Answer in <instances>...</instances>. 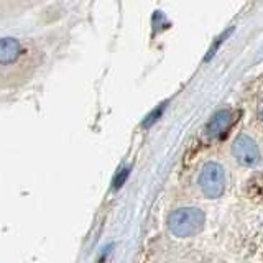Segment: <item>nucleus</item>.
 <instances>
[{"instance_id": "f03ea898", "label": "nucleus", "mask_w": 263, "mask_h": 263, "mask_svg": "<svg viewBox=\"0 0 263 263\" xmlns=\"http://www.w3.org/2000/svg\"><path fill=\"white\" fill-rule=\"evenodd\" d=\"M197 186H199V191L202 193V196H205L208 199H219V197H222L227 186L224 166L216 160L205 161L199 171V176H197Z\"/></svg>"}, {"instance_id": "7ed1b4c3", "label": "nucleus", "mask_w": 263, "mask_h": 263, "mask_svg": "<svg viewBox=\"0 0 263 263\" xmlns=\"http://www.w3.org/2000/svg\"><path fill=\"white\" fill-rule=\"evenodd\" d=\"M230 150H232L234 160L243 168H257L261 163V152L257 142L247 134L237 135Z\"/></svg>"}, {"instance_id": "6e6552de", "label": "nucleus", "mask_w": 263, "mask_h": 263, "mask_svg": "<svg viewBox=\"0 0 263 263\" xmlns=\"http://www.w3.org/2000/svg\"><path fill=\"white\" fill-rule=\"evenodd\" d=\"M257 115H258V120H260V123H261V125H263V101H261V102H260V105H258Z\"/></svg>"}, {"instance_id": "20e7f679", "label": "nucleus", "mask_w": 263, "mask_h": 263, "mask_svg": "<svg viewBox=\"0 0 263 263\" xmlns=\"http://www.w3.org/2000/svg\"><path fill=\"white\" fill-rule=\"evenodd\" d=\"M234 123V112L230 109H220L212 115L205 125V137L211 140H219L224 137Z\"/></svg>"}, {"instance_id": "0eeeda50", "label": "nucleus", "mask_w": 263, "mask_h": 263, "mask_svg": "<svg viewBox=\"0 0 263 263\" xmlns=\"http://www.w3.org/2000/svg\"><path fill=\"white\" fill-rule=\"evenodd\" d=\"M128 173H130L128 168H123V170H120V171L117 173V176H115V179H114V189H119L123 183H125V179H127V176H128Z\"/></svg>"}, {"instance_id": "f257e3e1", "label": "nucleus", "mask_w": 263, "mask_h": 263, "mask_svg": "<svg viewBox=\"0 0 263 263\" xmlns=\"http://www.w3.org/2000/svg\"><path fill=\"white\" fill-rule=\"evenodd\" d=\"M166 226L171 235L178 238L194 237L202 232L205 226V214L197 208H178L168 216Z\"/></svg>"}, {"instance_id": "39448f33", "label": "nucleus", "mask_w": 263, "mask_h": 263, "mask_svg": "<svg viewBox=\"0 0 263 263\" xmlns=\"http://www.w3.org/2000/svg\"><path fill=\"white\" fill-rule=\"evenodd\" d=\"M22 53L20 41L15 38H2L0 40V64H12L18 60Z\"/></svg>"}, {"instance_id": "423d86ee", "label": "nucleus", "mask_w": 263, "mask_h": 263, "mask_svg": "<svg viewBox=\"0 0 263 263\" xmlns=\"http://www.w3.org/2000/svg\"><path fill=\"white\" fill-rule=\"evenodd\" d=\"M164 107H166V102H163L161 105H158V107H156V109L150 114V115H148V117L145 119V122H143V127H152L153 125V123L156 122V120H158L160 119V115L164 112Z\"/></svg>"}]
</instances>
